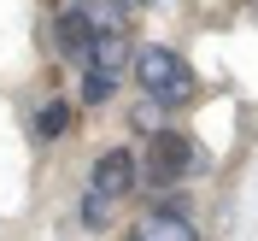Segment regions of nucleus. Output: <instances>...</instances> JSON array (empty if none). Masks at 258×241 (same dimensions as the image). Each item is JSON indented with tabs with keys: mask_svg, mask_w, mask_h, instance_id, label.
<instances>
[{
	"mask_svg": "<svg viewBox=\"0 0 258 241\" xmlns=\"http://www.w3.org/2000/svg\"><path fill=\"white\" fill-rule=\"evenodd\" d=\"M88 65H100V71H112V77H123L129 65H135V47H129L123 24H117V30H94V59H88Z\"/></svg>",
	"mask_w": 258,
	"mask_h": 241,
	"instance_id": "6",
	"label": "nucleus"
},
{
	"mask_svg": "<svg viewBox=\"0 0 258 241\" xmlns=\"http://www.w3.org/2000/svg\"><path fill=\"white\" fill-rule=\"evenodd\" d=\"M135 177H141V165H135V153H123V147H106L94 159V177H88V188L112 194V200H123L129 188H135Z\"/></svg>",
	"mask_w": 258,
	"mask_h": 241,
	"instance_id": "3",
	"label": "nucleus"
},
{
	"mask_svg": "<svg viewBox=\"0 0 258 241\" xmlns=\"http://www.w3.org/2000/svg\"><path fill=\"white\" fill-rule=\"evenodd\" d=\"M64 129H71V106H64V100H41V112H35V135H64Z\"/></svg>",
	"mask_w": 258,
	"mask_h": 241,
	"instance_id": "7",
	"label": "nucleus"
},
{
	"mask_svg": "<svg viewBox=\"0 0 258 241\" xmlns=\"http://www.w3.org/2000/svg\"><path fill=\"white\" fill-rule=\"evenodd\" d=\"M135 77H141V88L159 106H182V100L194 94V77H188V59L170 47H159V41H141L135 47Z\"/></svg>",
	"mask_w": 258,
	"mask_h": 241,
	"instance_id": "1",
	"label": "nucleus"
},
{
	"mask_svg": "<svg viewBox=\"0 0 258 241\" xmlns=\"http://www.w3.org/2000/svg\"><path fill=\"white\" fill-rule=\"evenodd\" d=\"M59 53H64V59H77V65L94 59V18L82 12V6L59 12Z\"/></svg>",
	"mask_w": 258,
	"mask_h": 241,
	"instance_id": "4",
	"label": "nucleus"
},
{
	"mask_svg": "<svg viewBox=\"0 0 258 241\" xmlns=\"http://www.w3.org/2000/svg\"><path fill=\"white\" fill-rule=\"evenodd\" d=\"M112 206H117L112 194L88 188V194H82V224H88V229H100V224H106V218H112Z\"/></svg>",
	"mask_w": 258,
	"mask_h": 241,
	"instance_id": "9",
	"label": "nucleus"
},
{
	"mask_svg": "<svg viewBox=\"0 0 258 241\" xmlns=\"http://www.w3.org/2000/svg\"><path fill=\"white\" fill-rule=\"evenodd\" d=\"M129 241H200V235H194L188 212H164V206H153L141 224L129 229Z\"/></svg>",
	"mask_w": 258,
	"mask_h": 241,
	"instance_id": "5",
	"label": "nucleus"
},
{
	"mask_svg": "<svg viewBox=\"0 0 258 241\" xmlns=\"http://www.w3.org/2000/svg\"><path fill=\"white\" fill-rule=\"evenodd\" d=\"M117 6H123V12H135V6H141V0H117Z\"/></svg>",
	"mask_w": 258,
	"mask_h": 241,
	"instance_id": "10",
	"label": "nucleus"
},
{
	"mask_svg": "<svg viewBox=\"0 0 258 241\" xmlns=\"http://www.w3.org/2000/svg\"><path fill=\"white\" fill-rule=\"evenodd\" d=\"M188 165H194V141L188 135H182V129H153V141H147V153H141V177L159 182V188H170V182L188 177Z\"/></svg>",
	"mask_w": 258,
	"mask_h": 241,
	"instance_id": "2",
	"label": "nucleus"
},
{
	"mask_svg": "<svg viewBox=\"0 0 258 241\" xmlns=\"http://www.w3.org/2000/svg\"><path fill=\"white\" fill-rule=\"evenodd\" d=\"M112 88H117V77H112V71L88 65V77H82V106H106V100H112Z\"/></svg>",
	"mask_w": 258,
	"mask_h": 241,
	"instance_id": "8",
	"label": "nucleus"
}]
</instances>
